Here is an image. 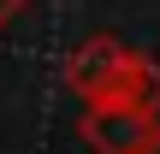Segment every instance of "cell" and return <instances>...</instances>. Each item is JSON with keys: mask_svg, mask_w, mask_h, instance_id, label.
<instances>
[{"mask_svg": "<svg viewBox=\"0 0 160 154\" xmlns=\"http://www.w3.org/2000/svg\"><path fill=\"white\" fill-rule=\"evenodd\" d=\"M18 6H24V0H0V24H6V18H12Z\"/></svg>", "mask_w": 160, "mask_h": 154, "instance_id": "6da1fadb", "label": "cell"}]
</instances>
